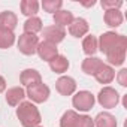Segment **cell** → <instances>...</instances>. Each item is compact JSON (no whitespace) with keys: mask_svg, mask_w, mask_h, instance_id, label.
Segmentation results:
<instances>
[{"mask_svg":"<svg viewBox=\"0 0 127 127\" xmlns=\"http://www.w3.org/2000/svg\"><path fill=\"white\" fill-rule=\"evenodd\" d=\"M17 117L23 127H37L42 121L39 109L32 102H21L17 108Z\"/></svg>","mask_w":127,"mask_h":127,"instance_id":"cell-1","label":"cell"},{"mask_svg":"<svg viewBox=\"0 0 127 127\" xmlns=\"http://www.w3.org/2000/svg\"><path fill=\"white\" fill-rule=\"evenodd\" d=\"M117 79L121 87H127V69H121L117 75Z\"/></svg>","mask_w":127,"mask_h":127,"instance_id":"cell-29","label":"cell"},{"mask_svg":"<svg viewBox=\"0 0 127 127\" xmlns=\"http://www.w3.org/2000/svg\"><path fill=\"white\" fill-rule=\"evenodd\" d=\"M96 103V97L91 91H87V90H81L78 91L73 99H72V105L76 111H81V112H87L90 111Z\"/></svg>","mask_w":127,"mask_h":127,"instance_id":"cell-3","label":"cell"},{"mask_svg":"<svg viewBox=\"0 0 127 127\" xmlns=\"http://www.w3.org/2000/svg\"><path fill=\"white\" fill-rule=\"evenodd\" d=\"M36 52L39 54V57L45 61H51L52 58H55L58 55V49H57V45L54 43H49V42H39L37 48H36Z\"/></svg>","mask_w":127,"mask_h":127,"instance_id":"cell-9","label":"cell"},{"mask_svg":"<svg viewBox=\"0 0 127 127\" xmlns=\"http://www.w3.org/2000/svg\"><path fill=\"white\" fill-rule=\"evenodd\" d=\"M99 46H97V37L90 34V36H85L84 40H82V51L88 55V57H93L96 52H97Z\"/></svg>","mask_w":127,"mask_h":127,"instance_id":"cell-24","label":"cell"},{"mask_svg":"<svg viewBox=\"0 0 127 127\" xmlns=\"http://www.w3.org/2000/svg\"><path fill=\"white\" fill-rule=\"evenodd\" d=\"M97 46L99 49L106 55L108 52H111L115 48L120 46H127V39L123 34H118L115 32H106L100 36V39L97 40Z\"/></svg>","mask_w":127,"mask_h":127,"instance_id":"cell-2","label":"cell"},{"mask_svg":"<svg viewBox=\"0 0 127 127\" xmlns=\"http://www.w3.org/2000/svg\"><path fill=\"white\" fill-rule=\"evenodd\" d=\"M49 67L54 73H64L67 69H69V60L64 57V55H57L55 58H52L49 61Z\"/></svg>","mask_w":127,"mask_h":127,"instance_id":"cell-19","label":"cell"},{"mask_svg":"<svg viewBox=\"0 0 127 127\" xmlns=\"http://www.w3.org/2000/svg\"><path fill=\"white\" fill-rule=\"evenodd\" d=\"M103 66V61L100 60V58H97V57H87L84 61H82V66H81V69H82V72L85 73V75H96L97 73V70L100 69Z\"/></svg>","mask_w":127,"mask_h":127,"instance_id":"cell-12","label":"cell"},{"mask_svg":"<svg viewBox=\"0 0 127 127\" xmlns=\"http://www.w3.org/2000/svg\"><path fill=\"white\" fill-rule=\"evenodd\" d=\"M26 91L21 87H12L6 91V102L11 106H18L21 102H24Z\"/></svg>","mask_w":127,"mask_h":127,"instance_id":"cell-14","label":"cell"},{"mask_svg":"<svg viewBox=\"0 0 127 127\" xmlns=\"http://www.w3.org/2000/svg\"><path fill=\"white\" fill-rule=\"evenodd\" d=\"M20 81H21V84H23L24 87H32V85H34V84L42 82V76H40V73H39L36 69H26V70L21 72Z\"/></svg>","mask_w":127,"mask_h":127,"instance_id":"cell-11","label":"cell"},{"mask_svg":"<svg viewBox=\"0 0 127 127\" xmlns=\"http://www.w3.org/2000/svg\"><path fill=\"white\" fill-rule=\"evenodd\" d=\"M105 24L109 27H120L123 24V14L120 9H111V11H105L103 15Z\"/></svg>","mask_w":127,"mask_h":127,"instance_id":"cell-18","label":"cell"},{"mask_svg":"<svg viewBox=\"0 0 127 127\" xmlns=\"http://www.w3.org/2000/svg\"><path fill=\"white\" fill-rule=\"evenodd\" d=\"M52 18H54L55 26L63 27V29H64L66 26H70L72 21L75 20V17H73V14H72L70 11H63V9L57 11V12L52 15Z\"/></svg>","mask_w":127,"mask_h":127,"instance_id":"cell-17","label":"cell"},{"mask_svg":"<svg viewBox=\"0 0 127 127\" xmlns=\"http://www.w3.org/2000/svg\"><path fill=\"white\" fill-rule=\"evenodd\" d=\"M37 45H39V37L36 34H30V33L20 34L18 49H20L21 54H24V55H33V54H36Z\"/></svg>","mask_w":127,"mask_h":127,"instance_id":"cell-5","label":"cell"},{"mask_svg":"<svg viewBox=\"0 0 127 127\" xmlns=\"http://www.w3.org/2000/svg\"><path fill=\"white\" fill-rule=\"evenodd\" d=\"M88 30H90V26H88L87 20H84V18H75L72 21V24L69 26V33L73 37H82L88 33Z\"/></svg>","mask_w":127,"mask_h":127,"instance_id":"cell-10","label":"cell"},{"mask_svg":"<svg viewBox=\"0 0 127 127\" xmlns=\"http://www.w3.org/2000/svg\"><path fill=\"white\" fill-rule=\"evenodd\" d=\"M43 26H42V20L37 17H32L27 18L24 23V33H30V34H36L39 32H42Z\"/></svg>","mask_w":127,"mask_h":127,"instance_id":"cell-23","label":"cell"},{"mask_svg":"<svg viewBox=\"0 0 127 127\" xmlns=\"http://www.w3.org/2000/svg\"><path fill=\"white\" fill-rule=\"evenodd\" d=\"M6 90V81L3 76H0V93H3Z\"/></svg>","mask_w":127,"mask_h":127,"instance_id":"cell-30","label":"cell"},{"mask_svg":"<svg viewBox=\"0 0 127 127\" xmlns=\"http://www.w3.org/2000/svg\"><path fill=\"white\" fill-rule=\"evenodd\" d=\"M79 114L76 111H66L60 118V127H78Z\"/></svg>","mask_w":127,"mask_h":127,"instance_id":"cell-21","label":"cell"},{"mask_svg":"<svg viewBox=\"0 0 127 127\" xmlns=\"http://www.w3.org/2000/svg\"><path fill=\"white\" fill-rule=\"evenodd\" d=\"M63 6V2L61 0H43L42 2V8L45 12H51V14H55L57 11H60Z\"/></svg>","mask_w":127,"mask_h":127,"instance_id":"cell-26","label":"cell"},{"mask_svg":"<svg viewBox=\"0 0 127 127\" xmlns=\"http://www.w3.org/2000/svg\"><path fill=\"white\" fill-rule=\"evenodd\" d=\"M97 102L102 108L112 109L120 103V94L112 87H103L97 94Z\"/></svg>","mask_w":127,"mask_h":127,"instance_id":"cell-4","label":"cell"},{"mask_svg":"<svg viewBox=\"0 0 127 127\" xmlns=\"http://www.w3.org/2000/svg\"><path fill=\"white\" fill-rule=\"evenodd\" d=\"M102 8L105 11H111V9H120L123 6L121 0H102Z\"/></svg>","mask_w":127,"mask_h":127,"instance_id":"cell-27","label":"cell"},{"mask_svg":"<svg viewBox=\"0 0 127 127\" xmlns=\"http://www.w3.org/2000/svg\"><path fill=\"white\" fill-rule=\"evenodd\" d=\"M78 127H94V120L88 115H79Z\"/></svg>","mask_w":127,"mask_h":127,"instance_id":"cell-28","label":"cell"},{"mask_svg":"<svg viewBox=\"0 0 127 127\" xmlns=\"http://www.w3.org/2000/svg\"><path fill=\"white\" fill-rule=\"evenodd\" d=\"M18 24V18L14 12L11 11H3L0 14V29H5V30H11L14 32L15 27Z\"/></svg>","mask_w":127,"mask_h":127,"instance_id":"cell-16","label":"cell"},{"mask_svg":"<svg viewBox=\"0 0 127 127\" xmlns=\"http://www.w3.org/2000/svg\"><path fill=\"white\" fill-rule=\"evenodd\" d=\"M94 126L96 127H117V120L109 112H100L94 118Z\"/></svg>","mask_w":127,"mask_h":127,"instance_id":"cell-20","label":"cell"},{"mask_svg":"<svg viewBox=\"0 0 127 127\" xmlns=\"http://www.w3.org/2000/svg\"><path fill=\"white\" fill-rule=\"evenodd\" d=\"M55 90L61 96H72L76 91V82L72 76H60L55 82Z\"/></svg>","mask_w":127,"mask_h":127,"instance_id":"cell-8","label":"cell"},{"mask_svg":"<svg viewBox=\"0 0 127 127\" xmlns=\"http://www.w3.org/2000/svg\"><path fill=\"white\" fill-rule=\"evenodd\" d=\"M94 5H96L94 0H91V2H87V3H82V6H85V8H90V6H94Z\"/></svg>","mask_w":127,"mask_h":127,"instance_id":"cell-31","label":"cell"},{"mask_svg":"<svg viewBox=\"0 0 127 127\" xmlns=\"http://www.w3.org/2000/svg\"><path fill=\"white\" fill-rule=\"evenodd\" d=\"M37 127H42V126H37Z\"/></svg>","mask_w":127,"mask_h":127,"instance_id":"cell-32","label":"cell"},{"mask_svg":"<svg viewBox=\"0 0 127 127\" xmlns=\"http://www.w3.org/2000/svg\"><path fill=\"white\" fill-rule=\"evenodd\" d=\"M94 78L100 84H111L114 81V78H115V70H114L112 66L105 64V63H103V66L97 70V73L94 75Z\"/></svg>","mask_w":127,"mask_h":127,"instance_id":"cell-13","label":"cell"},{"mask_svg":"<svg viewBox=\"0 0 127 127\" xmlns=\"http://www.w3.org/2000/svg\"><path fill=\"white\" fill-rule=\"evenodd\" d=\"M20 8H21L23 15L32 18V17H36L39 11V2H36V0H23L20 3Z\"/></svg>","mask_w":127,"mask_h":127,"instance_id":"cell-22","label":"cell"},{"mask_svg":"<svg viewBox=\"0 0 127 127\" xmlns=\"http://www.w3.org/2000/svg\"><path fill=\"white\" fill-rule=\"evenodd\" d=\"M26 96H27L33 103H43V102H46L48 97H49V87L45 85L43 82L34 84V85H32V87H27Z\"/></svg>","mask_w":127,"mask_h":127,"instance_id":"cell-6","label":"cell"},{"mask_svg":"<svg viewBox=\"0 0 127 127\" xmlns=\"http://www.w3.org/2000/svg\"><path fill=\"white\" fill-rule=\"evenodd\" d=\"M42 36L45 39V42H49V43H60L64 40L66 37V30L63 27H58V26H48L45 29H42Z\"/></svg>","mask_w":127,"mask_h":127,"instance_id":"cell-7","label":"cell"},{"mask_svg":"<svg viewBox=\"0 0 127 127\" xmlns=\"http://www.w3.org/2000/svg\"><path fill=\"white\" fill-rule=\"evenodd\" d=\"M126 49H127V46H120L106 54V60L109 63V66H121L123 64L126 60Z\"/></svg>","mask_w":127,"mask_h":127,"instance_id":"cell-15","label":"cell"},{"mask_svg":"<svg viewBox=\"0 0 127 127\" xmlns=\"http://www.w3.org/2000/svg\"><path fill=\"white\" fill-rule=\"evenodd\" d=\"M15 43V33L11 30L0 29V49H8Z\"/></svg>","mask_w":127,"mask_h":127,"instance_id":"cell-25","label":"cell"}]
</instances>
